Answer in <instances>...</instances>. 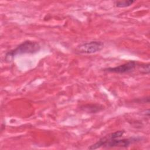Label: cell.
I'll list each match as a JSON object with an SVG mask.
<instances>
[{
  "instance_id": "6da1fadb",
  "label": "cell",
  "mask_w": 150,
  "mask_h": 150,
  "mask_svg": "<svg viewBox=\"0 0 150 150\" xmlns=\"http://www.w3.org/2000/svg\"><path fill=\"white\" fill-rule=\"evenodd\" d=\"M39 43L32 40H26L19 44L15 48L7 52L5 55L4 60L7 63L13 61L16 56L25 54H35L40 50Z\"/></svg>"
},
{
  "instance_id": "52a82bcc",
  "label": "cell",
  "mask_w": 150,
  "mask_h": 150,
  "mask_svg": "<svg viewBox=\"0 0 150 150\" xmlns=\"http://www.w3.org/2000/svg\"><path fill=\"white\" fill-rule=\"evenodd\" d=\"M135 2L134 0H123V1H116L114 2V5L117 8H126L130 6Z\"/></svg>"
},
{
  "instance_id": "5b68a950",
  "label": "cell",
  "mask_w": 150,
  "mask_h": 150,
  "mask_svg": "<svg viewBox=\"0 0 150 150\" xmlns=\"http://www.w3.org/2000/svg\"><path fill=\"white\" fill-rule=\"evenodd\" d=\"M125 133V131L124 130H120V131H117L114 132H111L110 134H108L104 137L101 138L95 144L91 145L90 146L88 149H96L100 148L101 147H103L104 144L108 141L109 140H111L112 139H115V138H121Z\"/></svg>"
},
{
  "instance_id": "277c9868",
  "label": "cell",
  "mask_w": 150,
  "mask_h": 150,
  "mask_svg": "<svg viewBox=\"0 0 150 150\" xmlns=\"http://www.w3.org/2000/svg\"><path fill=\"white\" fill-rule=\"evenodd\" d=\"M115 138L112 139L107 141L104 145L103 147L107 148H114V147H122L126 148L129 146V145L136 142L139 139L138 138H122L120 139Z\"/></svg>"
},
{
  "instance_id": "7a4b0ae2",
  "label": "cell",
  "mask_w": 150,
  "mask_h": 150,
  "mask_svg": "<svg viewBox=\"0 0 150 150\" xmlns=\"http://www.w3.org/2000/svg\"><path fill=\"white\" fill-rule=\"evenodd\" d=\"M104 46L103 42L93 40L83 43L76 47V50L82 54H93L101 51Z\"/></svg>"
},
{
  "instance_id": "8992f818",
  "label": "cell",
  "mask_w": 150,
  "mask_h": 150,
  "mask_svg": "<svg viewBox=\"0 0 150 150\" xmlns=\"http://www.w3.org/2000/svg\"><path fill=\"white\" fill-rule=\"evenodd\" d=\"M81 109L88 113H96L103 110V107L98 104H87L84 105Z\"/></svg>"
},
{
  "instance_id": "3957f363",
  "label": "cell",
  "mask_w": 150,
  "mask_h": 150,
  "mask_svg": "<svg viewBox=\"0 0 150 150\" xmlns=\"http://www.w3.org/2000/svg\"><path fill=\"white\" fill-rule=\"evenodd\" d=\"M137 65V63L134 60H129L127 63H125L122 64L114 67H108L104 69V71L108 73H113L117 74H124L128 73L132 71Z\"/></svg>"
},
{
  "instance_id": "ba28073f",
  "label": "cell",
  "mask_w": 150,
  "mask_h": 150,
  "mask_svg": "<svg viewBox=\"0 0 150 150\" xmlns=\"http://www.w3.org/2000/svg\"><path fill=\"white\" fill-rule=\"evenodd\" d=\"M149 64L146 63V64H142L141 66H139L140 67V72L142 74H148L149 73Z\"/></svg>"
}]
</instances>
